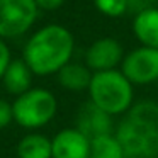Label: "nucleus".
<instances>
[{"instance_id": "obj_2", "label": "nucleus", "mask_w": 158, "mask_h": 158, "mask_svg": "<svg viewBox=\"0 0 158 158\" xmlns=\"http://www.w3.org/2000/svg\"><path fill=\"white\" fill-rule=\"evenodd\" d=\"M114 134L126 158H158V100L134 102L117 123Z\"/></svg>"}, {"instance_id": "obj_7", "label": "nucleus", "mask_w": 158, "mask_h": 158, "mask_svg": "<svg viewBox=\"0 0 158 158\" xmlns=\"http://www.w3.org/2000/svg\"><path fill=\"white\" fill-rule=\"evenodd\" d=\"M123 44L116 38H99L87 48L85 51V65L97 72H107V70H117L124 60Z\"/></svg>"}, {"instance_id": "obj_8", "label": "nucleus", "mask_w": 158, "mask_h": 158, "mask_svg": "<svg viewBox=\"0 0 158 158\" xmlns=\"http://www.w3.org/2000/svg\"><path fill=\"white\" fill-rule=\"evenodd\" d=\"M51 158H90V138L78 127H65L51 138Z\"/></svg>"}, {"instance_id": "obj_5", "label": "nucleus", "mask_w": 158, "mask_h": 158, "mask_svg": "<svg viewBox=\"0 0 158 158\" xmlns=\"http://www.w3.org/2000/svg\"><path fill=\"white\" fill-rule=\"evenodd\" d=\"M39 15L36 0H0V39L24 36Z\"/></svg>"}, {"instance_id": "obj_4", "label": "nucleus", "mask_w": 158, "mask_h": 158, "mask_svg": "<svg viewBox=\"0 0 158 158\" xmlns=\"http://www.w3.org/2000/svg\"><path fill=\"white\" fill-rule=\"evenodd\" d=\"M14 123L24 129H39L55 119L58 112L56 95L48 89L31 87L12 102Z\"/></svg>"}, {"instance_id": "obj_1", "label": "nucleus", "mask_w": 158, "mask_h": 158, "mask_svg": "<svg viewBox=\"0 0 158 158\" xmlns=\"http://www.w3.org/2000/svg\"><path fill=\"white\" fill-rule=\"evenodd\" d=\"M75 53V38L61 24H48L31 34L22 49V60L38 77L56 75Z\"/></svg>"}, {"instance_id": "obj_14", "label": "nucleus", "mask_w": 158, "mask_h": 158, "mask_svg": "<svg viewBox=\"0 0 158 158\" xmlns=\"http://www.w3.org/2000/svg\"><path fill=\"white\" fill-rule=\"evenodd\" d=\"M90 158H126L116 134H102L90 139Z\"/></svg>"}, {"instance_id": "obj_18", "label": "nucleus", "mask_w": 158, "mask_h": 158, "mask_svg": "<svg viewBox=\"0 0 158 158\" xmlns=\"http://www.w3.org/2000/svg\"><path fill=\"white\" fill-rule=\"evenodd\" d=\"M36 4L39 10H56L65 4V0H36Z\"/></svg>"}, {"instance_id": "obj_11", "label": "nucleus", "mask_w": 158, "mask_h": 158, "mask_svg": "<svg viewBox=\"0 0 158 158\" xmlns=\"http://www.w3.org/2000/svg\"><path fill=\"white\" fill-rule=\"evenodd\" d=\"M32 77H34V73L31 72L27 63L22 58H19L12 60L10 65L7 66L4 77H2V83H4V89L10 95L17 97L21 94L27 92L32 87Z\"/></svg>"}, {"instance_id": "obj_16", "label": "nucleus", "mask_w": 158, "mask_h": 158, "mask_svg": "<svg viewBox=\"0 0 158 158\" xmlns=\"http://www.w3.org/2000/svg\"><path fill=\"white\" fill-rule=\"evenodd\" d=\"M14 121V112H12V104L9 100L0 97V129H5L9 124Z\"/></svg>"}, {"instance_id": "obj_12", "label": "nucleus", "mask_w": 158, "mask_h": 158, "mask_svg": "<svg viewBox=\"0 0 158 158\" xmlns=\"http://www.w3.org/2000/svg\"><path fill=\"white\" fill-rule=\"evenodd\" d=\"M92 75L94 72L85 63L70 61L56 73V78L61 89L68 92H83V90H89Z\"/></svg>"}, {"instance_id": "obj_15", "label": "nucleus", "mask_w": 158, "mask_h": 158, "mask_svg": "<svg viewBox=\"0 0 158 158\" xmlns=\"http://www.w3.org/2000/svg\"><path fill=\"white\" fill-rule=\"evenodd\" d=\"M95 9L106 17H123L131 5V0H94Z\"/></svg>"}, {"instance_id": "obj_13", "label": "nucleus", "mask_w": 158, "mask_h": 158, "mask_svg": "<svg viewBox=\"0 0 158 158\" xmlns=\"http://www.w3.org/2000/svg\"><path fill=\"white\" fill-rule=\"evenodd\" d=\"M19 158H51V138L41 133H27L17 143Z\"/></svg>"}, {"instance_id": "obj_9", "label": "nucleus", "mask_w": 158, "mask_h": 158, "mask_svg": "<svg viewBox=\"0 0 158 158\" xmlns=\"http://www.w3.org/2000/svg\"><path fill=\"white\" fill-rule=\"evenodd\" d=\"M75 127H78L82 133H85L90 139L102 136V134H110L116 129L112 117L109 114H106L104 110H100L99 107H95L90 100L78 110Z\"/></svg>"}, {"instance_id": "obj_3", "label": "nucleus", "mask_w": 158, "mask_h": 158, "mask_svg": "<svg viewBox=\"0 0 158 158\" xmlns=\"http://www.w3.org/2000/svg\"><path fill=\"white\" fill-rule=\"evenodd\" d=\"M87 92L90 102L110 117L124 116L134 104V85L121 70L94 73Z\"/></svg>"}, {"instance_id": "obj_10", "label": "nucleus", "mask_w": 158, "mask_h": 158, "mask_svg": "<svg viewBox=\"0 0 158 158\" xmlns=\"http://www.w3.org/2000/svg\"><path fill=\"white\" fill-rule=\"evenodd\" d=\"M133 32L141 46L158 49V9H141L133 19Z\"/></svg>"}, {"instance_id": "obj_17", "label": "nucleus", "mask_w": 158, "mask_h": 158, "mask_svg": "<svg viewBox=\"0 0 158 158\" xmlns=\"http://www.w3.org/2000/svg\"><path fill=\"white\" fill-rule=\"evenodd\" d=\"M12 61V55H10V48L5 43V39H0V80L4 77L7 66L10 65Z\"/></svg>"}, {"instance_id": "obj_6", "label": "nucleus", "mask_w": 158, "mask_h": 158, "mask_svg": "<svg viewBox=\"0 0 158 158\" xmlns=\"http://www.w3.org/2000/svg\"><path fill=\"white\" fill-rule=\"evenodd\" d=\"M119 70L133 85H151L158 82V49L146 46L131 49L124 55Z\"/></svg>"}]
</instances>
